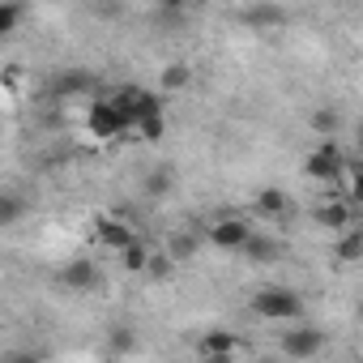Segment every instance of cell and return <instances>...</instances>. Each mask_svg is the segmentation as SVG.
<instances>
[{
	"instance_id": "obj_1",
	"label": "cell",
	"mask_w": 363,
	"mask_h": 363,
	"mask_svg": "<svg viewBox=\"0 0 363 363\" xmlns=\"http://www.w3.org/2000/svg\"><path fill=\"white\" fill-rule=\"evenodd\" d=\"M252 312L261 316V320H299L303 316V299H299V291H291V286H261L257 295H252Z\"/></svg>"
},
{
	"instance_id": "obj_2",
	"label": "cell",
	"mask_w": 363,
	"mask_h": 363,
	"mask_svg": "<svg viewBox=\"0 0 363 363\" xmlns=\"http://www.w3.org/2000/svg\"><path fill=\"white\" fill-rule=\"evenodd\" d=\"M346 150L333 141V137H325L308 158H303V171H308V179H316V184H333V179H337V171L346 167Z\"/></svg>"
},
{
	"instance_id": "obj_3",
	"label": "cell",
	"mask_w": 363,
	"mask_h": 363,
	"mask_svg": "<svg viewBox=\"0 0 363 363\" xmlns=\"http://www.w3.org/2000/svg\"><path fill=\"white\" fill-rule=\"evenodd\" d=\"M86 128H90V137L111 141V137H120V133L128 128V120H124V111L111 103V94H103V99L90 103V111H86Z\"/></svg>"
},
{
	"instance_id": "obj_4",
	"label": "cell",
	"mask_w": 363,
	"mask_h": 363,
	"mask_svg": "<svg viewBox=\"0 0 363 363\" xmlns=\"http://www.w3.org/2000/svg\"><path fill=\"white\" fill-rule=\"evenodd\" d=\"M206 235H210V244H218V248H227V252H240L244 240L252 235V227H248V218H240V214H223V218H214V223L206 227Z\"/></svg>"
},
{
	"instance_id": "obj_5",
	"label": "cell",
	"mask_w": 363,
	"mask_h": 363,
	"mask_svg": "<svg viewBox=\"0 0 363 363\" xmlns=\"http://www.w3.org/2000/svg\"><path fill=\"white\" fill-rule=\"evenodd\" d=\"M325 350V337H320V329H286L282 333V354H291V359H312V354H320Z\"/></svg>"
},
{
	"instance_id": "obj_6",
	"label": "cell",
	"mask_w": 363,
	"mask_h": 363,
	"mask_svg": "<svg viewBox=\"0 0 363 363\" xmlns=\"http://www.w3.org/2000/svg\"><path fill=\"white\" fill-rule=\"evenodd\" d=\"M90 90H94V73L90 69H60L52 77V94L56 99H82Z\"/></svg>"
},
{
	"instance_id": "obj_7",
	"label": "cell",
	"mask_w": 363,
	"mask_h": 363,
	"mask_svg": "<svg viewBox=\"0 0 363 363\" xmlns=\"http://www.w3.org/2000/svg\"><path fill=\"white\" fill-rule=\"evenodd\" d=\"M316 223H320V227H329V235H337V231H346V227L354 223V206H350L346 197L329 193V201H325V206H316Z\"/></svg>"
},
{
	"instance_id": "obj_8",
	"label": "cell",
	"mask_w": 363,
	"mask_h": 363,
	"mask_svg": "<svg viewBox=\"0 0 363 363\" xmlns=\"http://www.w3.org/2000/svg\"><path fill=\"white\" fill-rule=\"evenodd\" d=\"M99 265L90 261V257H77V261H69L65 269H60V282L69 286V291H94L99 286Z\"/></svg>"
},
{
	"instance_id": "obj_9",
	"label": "cell",
	"mask_w": 363,
	"mask_h": 363,
	"mask_svg": "<svg viewBox=\"0 0 363 363\" xmlns=\"http://www.w3.org/2000/svg\"><path fill=\"white\" fill-rule=\"evenodd\" d=\"M197 354L201 359H231V354H240V342L227 329H210V333L197 337Z\"/></svg>"
},
{
	"instance_id": "obj_10",
	"label": "cell",
	"mask_w": 363,
	"mask_h": 363,
	"mask_svg": "<svg viewBox=\"0 0 363 363\" xmlns=\"http://www.w3.org/2000/svg\"><path fill=\"white\" fill-rule=\"evenodd\" d=\"M133 235H137V231H133L124 218H99V223H94V240H99L103 248H111V252H120Z\"/></svg>"
},
{
	"instance_id": "obj_11",
	"label": "cell",
	"mask_w": 363,
	"mask_h": 363,
	"mask_svg": "<svg viewBox=\"0 0 363 363\" xmlns=\"http://www.w3.org/2000/svg\"><path fill=\"white\" fill-rule=\"evenodd\" d=\"M128 133L133 137H141V141H158L162 133H167V120H162V107H154V111H141L133 124H128Z\"/></svg>"
},
{
	"instance_id": "obj_12",
	"label": "cell",
	"mask_w": 363,
	"mask_h": 363,
	"mask_svg": "<svg viewBox=\"0 0 363 363\" xmlns=\"http://www.w3.org/2000/svg\"><path fill=\"white\" fill-rule=\"evenodd\" d=\"M333 257L342 261V265H350V261H359L363 257V231L350 223L346 231H337V244H333Z\"/></svg>"
},
{
	"instance_id": "obj_13",
	"label": "cell",
	"mask_w": 363,
	"mask_h": 363,
	"mask_svg": "<svg viewBox=\"0 0 363 363\" xmlns=\"http://www.w3.org/2000/svg\"><path fill=\"white\" fill-rule=\"evenodd\" d=\"M286 210H291V201H286L282 189H261V193H257V214H261V218H282Z\"/></svg>"
},
{
	"instance_id": "obj_14",
	"label": "cell",
	"mask_w": 363,
	"mask_h": 363,
	"mask_svg": "<svg viewBox=\"0 0 363 363\" xmlns=\"http://www.w3.org/2000/svg\"><path fill=\"white\" fill-rule=\"evenodd\" d=\"M240 252H244L248 261H261V265H265V261H274L282 248H278V240H269V235H257V231H252V235L244 240V248H240Z\"/></svg>"
},
{
	"instance_id": "obj_15",
	"label": "cell",
	"mask_w": 363,
	"mask_h": 363,
	"mask_svg": "<svg viewBox=\"0 0 363 363\" xmlns=\"http://www.w3.org/2000/svg\"><path fill=\"white\" fill-rule=\"evenodd\" d=\"M171 189H175L171 167H154V171H145V179H141V193H145V197H167Z\"/></svg>"
},
{
	"instance_id": "obj_16",
	"label": "cell",
	"mask_w": 363,
	"mask_h": 363,
	"mask_svg": "<svg viewBox=\"0 0 363 363\" xmlns=\"http://www.w3.org/2000/svg\"><path fill=\"white\" fill-rule=\"evenodd\" d=\"M189 86H193V69H189V65H167L162 77H158V90H167V94L189 90Z\"/></svg>"
},
{
	"instance_id": "obj_17",
	"label": "cell",
	"mask_w": 363,
	"mask_h": 363,
	"mask_svg": "<svg viewBox=\"0 0 363 363\" xmlns=\"http://www.w3.org/2000/svg\"><path fill=\"white\" fill-rule=\"evenodd\" d=\"M116 257L124 261V269H128V274H145V261H150V248H145V244H141V240L133 235V240H128V244H124V248H120Z\"/></svg>"
},
{
	"instance_id": "obj_18",
	"label": "cell",
	"mask_w": 363,
	"mask_h": 363,
	"mask_svg": "<svg viewBox=\"0 0 363 363\" xmlns=\"http://www.w3.org/2000/svg\"><path fill=\"white\" fill-rule=\"evenodd\" d=\"M26 214V201L18 193H0V227H13Z\"/></svg>"
},
{
	"instance_id": "obj_19",
	"label": "cell",
	"mask_w": 363,
	"mask_h": 363,
	"mask_svg": "<svg viewBox=\"0 0 363 363\" xmlns=\"http://www.w3.org/2000/svg\"><path fill=\"white\" fill-rule=\"evenodd\" d=\"M18 26H22V5L18 0H0V39L13 35Z\"/></svg>"
},
{
	"instance_id": "obj_20",
	"label": "cell",
	"mask_w": 363,
	"mask_h": 363,
	"mask_svg": "<svg viewBox=\"0 0 363 363\" xmlns=\"http://www.w3.org/2000/svg\"><path fill=\"white\" fill-rule=\"evenodd\" d=\"M193 252H197V235H193V231H179V235L171 240V248H167L171 261H189Z\"/></svg>"
},
{
	"instance_id": "obj_21",
	"label": "cell",
	"mask_w": 363,
	"mask_h": 363,
	"mask_svg": "<svg viewBox=\"0 0 363 363\" xmlns=\"http://www.w3.org/2000/svg\"><path fill=\"white\" fill-rule=\"evenodd\" d=\"M171 269H175V261H171L167 252H150V261H145V274H150V278H167Z\"/></svg>"
},
{
	"instance_id": "obj_22",
	"label": "cell",
	"mask_w": 363,
	"mask_h": 363,
	"mask_svg": "<svg viewBox=\"0 0 363 363\" xmlns=\"http://www.w3.org/2000/svg\"><path fill=\"white\" fill-rule=\"evenodd\" d=\"M312 128H316L320 137H333V133H337V111H316V116H312Z\"/></svg>"
},
{
	"instance_id": "obj_23",
	"label": "cell",
	"mask_w": 363,
	"mask_h": 363,
	"mask_svg": "<svg viewBox=\"0 0 363 363\" xmlns=\"http://www.w3.org/2000/svg\"><path fill=\"white\" fill-rule=\"evenodd\" d=\"M111 350H133V333L128 329H116L111 333Z\"/></svg>"
},
{
	"instance_id": "obj_24",
	"label": "cell",
	"mask_w": 363,
	"mask_h": 363,
	"mask_svg": "<svg viewBox=\"0 0 363 363\" xmlns=\"http://www.w3.org/2000/svg\"><path fill=\"white\" fill-rule=\"evenodd\" d=\"M158 5H167V9H184L189 0H158Z\"/></svg>"
}]
</instances>
